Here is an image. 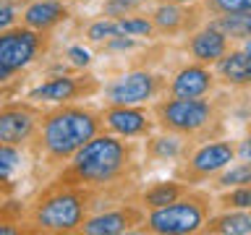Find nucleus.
<instances>
[{"mask_svg":"<svg viewBox=\"0 0 251 235\" xmlns=\"http://www.w3.org/2000/svg\"><path fill=\"white\" fill-rule=\"evenodd\" d=\"M102 113V131L123 139H147L157 131L152 105H107Z\"/></svg>","mask_w":251,"mask_h":235,"instance_id":"obj_11","label":"nucleus"},{"mask_svg":"<svg viewBox=\"0 0 251 235\" xmlns=\"http://www.w3.org/2000/svg\"><path fill=\"white\" fill-rule=\"evenodd\" d=\"M94 207L97 199L86 188L47 183L26 209V227L29 233L71 235L78 233V227L94 212Z\"/></svg>","mask_w":251,"mask_h":235,"instance_id":"obj_3","label":"nucleus"},{"mask_svg":"<svg viewBox=\"0 0 251 235\" xmlns=\"http://www.w3.org/2000/svg\"><path fill=\"white\" fill-rule=\"evenodd\" d=\"M204 235H251V209H223L209 214L201 227Z\"/></svg>","mask_w":251,"mask_h":235,"instance_id":"obj_19","label":"nucleus"},{"mask_svg":"<svg viewBox=\"0 0 251 235\" xmlns=\"http://www.w3.org/2000/svg\"><path fill=\"white\" fill-rule=\"evenodd\" d=\"M100 92H102L100 78L78 70V73H58L45 78L42 84L31 86L26 92V99L37 102V105H68V102L97 97Z\"/></svg>","mask_w":251,"mask_h":235,"instance_id":"obj_8","label":"nucleus"},{"mask_svg":"<svg viewBox=\"0 0 251 235\" xmlns=\"http://www.w3.org/2000/svg\"><path fill=\"white\" fill-rule=\"evenodd\" d=\"M188 188H191V186L183 183V180H178V178H173V180H157V183L147 186L144 191L133 193V199H136L141 207L149 212V209L165 207V204H170V201L180 199V196H183Z\"/></svg>","mask_w":251,"mask_h":235,"instance_id":"obj_20","label":"nucleus"},{"mask_svg":"<svg viewBox=\"0 0 251 235\" xmlns=\"http://www.w3.org/2000/svg\"><path fill=\"white\" fill-rule=\"evenodd\" d=\"M168 78L149 68H131L102 86V97L107 105H152L154 99L165 97Z\"/></svg>","mask_w":251,"mask_h":235,"instance_id":"obj_7","label":"nucleus"},{"mask_svg":"<svg viewBox=\"0 0 251 235\" xmlns=\"http://www.w3.org/2000/svg\"><path fill=\"white\" fill-rule=\"evenodd\" d=\"M152 0H102V16L107 19H121L131 13H144Z\"/></svg>","mask_w":251,"mask_h":235,"instance_id":"obj_27","label":"nucleus"},{"mask_svg":"<svg viewBox=\"0 0 251 235\" xmlns=\"http://www.w3.org/2000/svg\"><path fill=\"white\" fill-rule=\"evenodd\" d=\"M100 131L102 113L97 107L78 105V102L52 105L39 115V125L29 141L31 157L37 160L39 170H47L55 175Z\"/></svg>","mask_w":251,"mask_h":235,"instance_id":"obj_2","label":"nucleus"},{"mask_svg":"<svg viewBox=\"0 0 251 235\" xmlns=\"http://www.w3.org/2000/svg\"><path fill=\"white\" fill-rule=\"evenodd\" d=\"M199 5L204 8V13H207V16L251 11V0H199Z\"/></svg>","mask_w":251,"mask_h":235,"instance_id":"obj_28","label":"nucleus"},{"mask_svg":"<svg viewBox=\"0 0 251 235\" xmlns=\"http://www.w3.org/2000/svg\"><path fill=\"white\" fill-rule=\"evenodd\" d=\"M113 37H121V34H118L115 19H107V16L92 19V21L84 26V39H86L89 45H105L107 39H113Z\"/></svg>","mask_w":251,"mask_h":235,"instance_id":"obj_25","label":"nucleus"},{"mask_svg":"<svg viewBox=\"0 0 251 235\" xmlns=\"http://www.w3.org/2000/svg\"><path fill=\"white\" fill-rule=\"evenodd\" d=\"M115 26H118V34L121 37H133V39H141V42H149V39L157 37L154 31V24L149 19V13H131V16H121L115 19Z\"/></svg>","mask_w":251,"mask_h":235,"instance_id":"obj_23","label":"nucleus"},{"mask_svg":"<svg viewBox=\"0 0 251 235\" xmlns=\"http://www.w3.org/2000/svg\"><path fill=\"white\" fill-rule=\"evenodd\" d=\"M183 47H186V52L191 60L204 63V66H215V63L233 47V42L223 34V31H217L212 24H201L199 29H194L191 34L186 37Z\"/></svg>","mask_w":251,"mask_h":235,"instance_id":"obj_16","label":"nucleus"},{"mask_svg":"<svg viewBox=\"0 0 251 235\" xmlns=\"http://www.w3.org/2000/svg\"><path fill=\"white\" fill-rule=\"evenodd\" d=\"M66 3H89V0H66Z\"/></svg>","mask_w":251,"mask_h":235,"instance_id":"obj_36","label":"nucleus"},{"mask_svg":"<svg viewBox=\"0 0 251 235\" xmlns=\"http://www.w3.org/2000/svg\"><path fill=\"white\" fill-rule=\"evenodd\" d=\"M194 146L191 139L180 136V133H170V131H160V133H149L144 146H141V154L149 162H178L183 160L186 152Z\"/></svg>","mask_w":251,"mask_h":235,"instance_id":"obj_17","label":"nucleus"},{"mask_svg":"<svg viewBox=\"0 0 251 235\" xmlns=\"http://www.w3.org/2000/svg\"><path fill=\"white\" fill-rule=\"evenodd\" d=\"M71 16H74V11H71V3H66V0H29V3L21 5L19 24L34 31L52 34Z\"/></svg>","mask_w":251,"mask_h":235,"instance_id":"obj_15","label":"nucleus"},{"mask_svg":"<svg viewBox=\"0 0 251 235\" xmlns=\"http://www.w3.org/2000/svg\"><path fill=\"white\" fill-rule=\"evenodd\" d=\"M220 209H251V186H233L223 188V193L215 199Z\"/></svg>","mask_w":251,"mask_h":235,"instance_id":"obj_26","label":"nucleus"},{"mask_svg":"<svg viewBox=\"0 0 251 235\" xmlns=\"http://www.w3.org/2000/svg\"><path fill=\"white\" fill-rule=\"evenodd\" d=\"M238 45H241V50L251 58V37H246V39H243V42H238Z\"/></svg>","mask_w":251,"mask_h":235,"instance_id":"obj_34","label":"nucleus"},{"mask_svg":"<svg viewBox=\"0 0 251 235\" xmlns=\"http://www.w3.org/2000/svg\"><path fill=\"white\" fill-rule=\"evenodd\" d=\"M204 8L199 3L191 5H173V3H154L149 11V19L154 24L157 37L176 39V37H188L194 29L204 24Z\"/></svg>","mask_w":251,"mask_h":235,"instance_id":"obj_13","label":"nucleus"},{"mask_svg":"<svg viewBox=\"0 0 251 235\" xmlns=\"http://www.w3.org/2000/svg\"><path fill=\"white\" fill-rule=\"evenodd\" d=\"M19 16H21V5L0 3V31L16 26V24H19Z\"/></svg>","mask_w":251,"mask_h":235,"instance_id":"obj_29","label":"nucleus"},{"mask_svg":"<svg viewBox=\"0 0 251 235\" xmlns=\"http://www.w3.org/2000/svg\"><path fill=\"white\" fill-rule=\"evenodd\" d=\"M0 3H13V5H24V3H29V0H0Z\"/></svg>","mask_w":251,"mask_h":235,"instance_id":"obj_35","label":"nucleus"},{"mask_svg":"<svg viewBox=\"0 0 251 235\" xmlns=\"http://www.w3.org/2000/svg\"><path fill=\"white\" fill-rule=\"evenodd\" d=\"M13 78H16L13 70H11V68H5L3 63H0V86H3V84H11Z\"/></svg>","mask_w":251,"mask_h":235,"instance_id":"obj_32","label":"nucleus"},{"mask_svg":"<svg viewBox=\"0 0 251 235\" xmlns=\"http://www.w3.org/2000/svg\"><path fill=\"white\" fill-rule=\"evenodd\" d=\"M152 113L160 131L180 133L191 141L217 139L223 133V102L220 99L160 97L152 102Z\"/></svg>","mask_w":251,"mask_h":235,"instance_id":"obj_4","label":"nucleus"},{"mask_svg":"<svg viewBox=\"0 0 251 235\" xmlns=\"http://www.w3.org/2000/svg\"><path fill=\"white\" fill-rule=\"evenodd\" d=\"M147 217V209L133 199L121 201L115 207H110L105 212H92L84 219V225L78 227L81 235H121V233H133L139 230L141 222Z\"/></svg>","mask_w":251,"mask_h":235,"instance_id":"obj_10","label":"nucleus"},{"mask_svg":"<svg viewBox=\"0 0 251 235\" xmlns=\"http://www.w3.org/2000/svg\"><path fill=\"white\" fill-rule=\"evenodd\" d=\"M215 209V199L207 191H196L191 186L180 199L165 204V207L149 209L139 233L152 235H194L201 233L207 217Z\"/></svg>","mask_w":251,"mask_h":235,"instance_id":"obj_5","label":"nucleus"},{"mask_svg":"<svg viewBox=\"0 0 251 235\" xmlns=\"http://www.w3.org/2000/svg\"><path fill=\"white\" fill-rule=\"evenodd\" d=\"M152 3H173V5H191V3H199V0H152Z\"/></svg>","mask_w":251,"mask_h":235,"instance_id":"obj_33","label":"nucleus"},{"mask_svg":"<svg viewBox=\"0 0 251 235\" xmlns=\"http://www.w3.org/2000/svg\"><path fill=\"white\" fill-rule=\"evenodd\" d=\"M66 55H68V63H71L74 68H78V70H84V68L92 63V55L86 52L84 47H68Z\"/></svg>","mask_w":251,"mask_h":235,"instance_id":"obj_30","label":"nucleus"},{"mask_svg":"<svg viewBox=\"0 0 251 235\" xmlns=\"http://www.w3.org/2000/svg\"><path fill=\"white\" fill-rule=\"evenodd\" d=\"M212 70H215L217 81L227 89H249L251 86V58L241 47H230L212 66Z\"/></svg>","mask_w":251,"mask_h":235,"instance_id":"obj_18","label":"nucleus"},{"mask_svg":"<svg viewBox=\"0 0 251 235\" xmlns=\"http://www.w3.org/2000/svg\"><path fill=\"white\" fill-rule=\"evenodd\" d=\"M212 188H217V191H223V188H233V186H251V162H230L223 172H217L215 178H212Z\"/></svg>","mask_w":251,"mask_h":235,"instance_id":"obj_24","label":"nucleus"},{"mask_svg":"<svg viewBox=\"0 0 251 235\" xmlns=\"http://www.w3.org/2000/svg\"><path fill=\"white\" fill-rule=\"evenodd\" d=\"M52 34L45 31H34L24 24H16L11 29L0 31V63L5 68H11L13 73L29 68L31 63H37L42 55L50 50Z\"/></svg>","mask_w":251,"mask_h":235,"instance_id":"obj_9","label":"nucleus"},{"mask_svg":"<svg viewBox=\"0 0 251 235\" xmlns=\"http://www.w3.org/2000/svg\"><path fill=\"white\" fill-rule=\"evenodd\" d=\"M141 144L136 139H123L115 133L100 131L92 136L63 167L52 175L50 183L78 186L100 196H133L136 180L141 175Z\"/></svg>","mask_w":251,"mask_h":235,"instance_id":"obj_1","label":"nucleus"},{"mask_svg":"<svg viewBox=\"0 0 251 235\" xmlns=\"http://www.w3.org/2000/svg\"><path fill=\"white\" fill-rule=\"evenodd\" d=\"M233 160H235V141L233 139L217 136V139L194 141V146L186 152L183 160H178L173 178L183 180L188 186L207 183L217 172H223Z\"/></svg>","mask_w":251,"mask_h":235,"instance_id":"obj_6","label":"nucleus"},{"mask_svg":"<svg viewBox=\"0 0 251 235\" xmlns=\"http://www.w3.org/2000/svg\"><path fill=\"white\" fill-rule=\"evenodd\" d=\"M217 31L230 39V42H243L246 37H251V11H241V13H217L209 16V21Z\"/></svg>","mask_w":251,"mask_h":235,"instance_id":"obj_22","label":"nucleus"},{"mask_svg":"<svg viewBox=\"0 0 251 235\" xmlns=\"http://www.w3.org/2000/svg\"><path fill=\"white\" fill-rule=\"evenodd\" d=\"M42 105L37 102H5L0 107V144H13V146H29L34 136Z\"/></svg>","mask_w":251,"mask_h":235,"instance_id":"obj_12","label":"nucleus"},{"mask_svg":"<svg viewBox=\"0 0 251 235\" xmlns=\"http://www.w3.org/2000/svg\"><path fill=\"white\" fill-rule=\"evenodd\" d=\"M235 160H243V162H251V131L243 136L238 144H235Z\"/></svg>","mask_w":251,"mask_h":235,"instance_id":"obj_31","label":"nucleus"},{"mask_svg":"<svg viewBox=\"0 0 251 235\" xmlns=\"http://www.w3.org/2000/svg\"><path fill=\"white\" fill-rule=\"evenodd\" d=\"M24 167V154L21 146L13 144H0V199L13 196L19 183H16V172Z\"/></svg>","mask_w":251,"mask_h":235,"instance_id":"obj_21","label":"nucleus"},{"mask_svg":"<svg viewBox=\"0 0 251 235\" xmlns=\"http://www.w3.org/2000/svg\"><path fill=\"white\" fill-rule=\"evenodd\" d=\"M249 131H251V125H249Z\"/></svg>","mask_w":251,"mask_h":235,"instance_id":"obj_37","label":"nucleus"},{"mask_svg":"<svg viewBox=\"0 0 251 235\" xmlns=\"http://www.w3.org/2000/svg\"><path fill=\"white\" fill-rule=\"evenodd\" d=\"M217 76L212 66L204 63H186L176 73L170 76L168 86H165V97H178V99H196V97H212L217 92Z\"/></svg>","mask_w":251,"mask_h":235,"instance_id":"obj_14","label":"nucleus"}]
</instances>
